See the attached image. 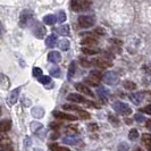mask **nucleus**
<instances>
[{"mask_svg": "<svg viewBox=\"0 0 151 151\" xmlns=\"http://www.w3.org/2000/svg\"><path fill=\"white\" fill-rule=\"evenodd\" d=\"M75 89L76 90H78L81 93H84V94H86V96H89L91 98H93L94 97V94H93V92L88 88V86H85L84 84H81V83H76L75 84Z\"/></svg>", "mask_w": 151, "mask_h": 151, "instance_id": "obj_11", "label": "nucleus"}, {"mask_svg": "<svg viewBox=\"0 0 151 151\" xmlns=\"http://www.w3.org/2000/svg\"><path fill=\"white\" fill-rule=\"evenodd\" d=\"M45 45L48 48H53L55 45H57V35L56 34H51L48 38L45 39Z\"/></svg>", "mask_w": 151, "mask_h": 151, "instance_id": "obj_18", "label": "nucleus"}, {"mask_svg": "<svg viewBox=\"0 0 151 151\" xmlns=\"http://www.w3.org/2000/svg\"><path fill=\"white\" fill-rule=\"evenodd\" d=\"M50 150L51 151H70L68 148H65V147H59L56 143L50 144Z\"/></svg>", "mask_w": 151, "mask_h": 151, "instance_id": "obj_32", "label": "nucleus"}, {"mask_svg": "<svg viewBox=\"0 0 151 151\" xmlns=\"http://www.w3.org/2000/svg\"><path fill=\"white\" fill-rule=\"evenodd\" d=\"M77 22H78V25H80L81 27H83V29H89V27L94 25L96 18H94V16L82 15L78 17Z\"/></svg>", "mask_w": 151, "mask_h": 151, "instance_id": "obj_2", "label": "nucleus"}, {"mask_svg": "<svg viewBox=\"0 0 151 151\" xmlns=\"http://www.w3.org/2000/svg\"><path fill=\"white\" fill-rule=\"evenodd\" d=\"M58 47L63 51H67L68 49H69V41H68L67 39H61L60 41H59V43H58Z\"/></svg>", "mask_w": 151, "mask_h": 151, "instance_id": "obj_23", "label": "nucleus"}, {"mask_svg": "<svg viewBox=\"0 0 151 151\" xmlns=\"http://www.w3.org/2000/svg\"><path fill=\"white\" fill-rule=\"evenodd\" d=\"M57 32H58L59 34H61V35H69V33H70L69 25H67V24H64V25H61L60 27H58Z\"/></svg>", "mask_w": 151, "mask_h": 151, "instance_id": "obj_22", "label": "nucleus"}, {"mask_svg": "<svg viewBox=\"0 0 151 151\" xmlns=\"http://www.w3.org/2000/svg\"><path fill=\"white\" fill-rule=\"evenodd\" d=\"M32 17H33V12L30 10V9H24L21 13V15H19V26L25 27L30 23Z\"/></svg>", "mask_w": 151, "mask_h": 151, "instance_id": "obj_3", "label": "nucleus"}, {"mask_svg": "<svg viewBox=\"0 0 151 151\" xmlns=\"http://www.w3.org/2000/svg\"><path fill=\"white\" fill-rule=\"evenodd\" d=\"M19 93H21V88H17L15 90H13L10 92V96H9V102L12 104V105H14L17 102V99L19 97Z\"/></svg>", "mask_w": 151, "mask_h": 151, "instance_id": "obj_16", "label": "nucleus"}, {"mask_svg": "<svg viewBox=\"0 0 151 151\" xmlns=\"http://www.w3.org/2000/svg\"><path fill=\"white\" fill-rule=\"evenodd\" d=\"M67 100L72 101V102H76V104H85V105L89 104V101L84 97H82L81 94H78V93H70V94H68Z\"/></svg>", "mask_w": 151, "mask_h": 151, "instance_id": "obj_7", "label": "nucleus"}, {"mask_svg": "<svg viewBox=\"0 0 151 151\" xmlns=\"http://www.w3.org/2000/svg\"><path fill=\"white\" fill-rule=\"evenodd\" d=\"M24 147H25L26 149L31 147V139L29 136H25V139H24Z\"/></svg>", "mask_w": 151, "mask_h": 151, "instance_id": "obj_43", "label": "nucleus"}, {"mask_svg": "<svg viewBox=\"0 0 151 151\" xmlns=\"http://www.w3.org/2000/svg\"><path fill=\"white\" fill-rule=\"evenodd\" d=\"M10 86V82H9V78L6 75L1 74V88L4 90H8Z\"/></svg>", "mask_w": 151, "mask_h": 151, "instance_id": "obj_24", "label": "nucleus"}, {"mask_svg": "<svg viewBox=\"0 0 151 151\" xmlns=\"http://www.w3.org/2000/svg\"><path fill=\"white\" fill-rule=\"evenodd\" d=\"M124 88L126 89V90H135L136 89V84L134 83V82H132V81H125L124 82Z\"/></svg>", "mask_w": 151, "mask_h": 151, "instance_id": "obj_29", "label": "nucleus"}, {"mask_svg": "<svg viewBox=\"0 0 151 151\" xmlns=\"http://www.w3.org/2000/svg\"><path fill=\"white\" fill-rule=\"evenodd\" d=\"M84 81H85V83L86 84H90V85H92V86H98V84H99L98 81H96V80L91 78L90 76H89V77H86Z\"/></svg>", "mask_w": 151, "mask_h": 151, "instance_id": "obj_38", "label": "nucleus"}, {"mask_svg": "<svg viewBox=\"0 0 151 151\" xmlns=\"http://www.w3.org/2000/svg\"><path fill=\"white\" fill-rule=\"evenodd\" d=\"M31 114H32V116H33L34 118L40 119V118H42V117L45 116V109H43L42 107H34V108H32Z\"/></svg>", "mask_w": 151, "mask_h": 151, "instance_id": "obj_13", "label": "nucleus"}, {"mask_svg": "<svg viewBox=\"0 0 151 151\" xmlns=\"http://www.w3.org/2000/svg\"><path fill=\"white\" fill-rule=\"evenodd\" d=\"M63 142L65 144H69V145H74L78 142V137L75 135H67L63 137Z\"/></svg>", "mask_w": 151, "mask_h": 151, "instance_id": "obj_17", "label": "nucleus"}, {"mask_svg": "<svg viewBox=\"0 0 151 151\" xmlns=\"http://www.w3.org/2000/svg\"><path fill=\"white\" fill-rule=\"evenodd\" d=\"M75 68H76L75 61H72V64L69 65V68H68V73H67V78H68V80H70V78L73 77L74 73H75Z\"/></svg>", "mask_w": 151, "mask_h": 151, "instance_id": "obj_28", "label": "nucleus"}, {"mask_svg": "<svg viewBox=\"0 0 151 151\" xmlns=\"http://www.w3.org/2000/svg\"><path fill=\"white\" fill-rule=\"evenodd\" d=\"M1 151H13L10 141L4 135L1 136Z\"/></svg>", "mask_w": 151, "mask_h": 151, "instance_id": "obj_15", "label": "nucleus"}, {"mask_svg": "<svg viewBox=\"0 0 151 151\" xmlns=\"http://www.w3.org/2000/svg\"><path fill=\"white\" fill-rule=\"evenodd\" d=\"M33 76L34 77H37L38 78V81L43 76V74H42V70H41V68L39 67H34L33 68Z\"/></svg>", "mask_w": 151, "mask_h": 151, "instance_id": "obj_35", "label": "nucleus"}, {"mask_svg": "<svg viewBox=\"0 0 151 151\" xmlns=\"http://www.w3.org/2000/svg\"><path fill=\"white\" fill-rule=\"evenodd\" d=\"M53 117L58 118V119H64V121H77V117L73 116V115H69V114L63 113V111H58V110H55L52 111Z\"/></svg>", "mask_w": 151, "mask_h": 151, "instance_id": "obj_6", "label": "nucleus"}, {"mask_svg": "<svg viewBox=\"0 0 151 151\" xmlns=\"http://www.w3.org/2000/svg\"><path fill=\"white\" fill-rule=\"evenodd\" d=\"M97 129H98V127H97L96 124H91V125H89V129H91V131H96Z\"/></svg>", "mask_w": 151, "mask_h": 151, "instance_id": "obj_47", "label": "nucleus"}, {"mask_svg": "<svg viewBox=\"0 0 151 151\" xmlns=\"http://www.w3.org/2000/svg\"><path fill=\"white\" fill-rule=\"evenodd\" d=\"M136 151H142V150H141V149H137V150H136Z\"/></svg>", "mask_w": 151, "mask_h": 151, "instance_id": "obj_51", "label": "nucleus"}, {"mask_svg": "<svg viewBox=\"0 0 151 151\" xmlns=\"http://www.w3.org/2000/svg\"><path fill=\"white\" fill-rule=\"evenodd\" d=\"M48 60L50 61V63H52V64L60 63L61 60L60 53L58 52V51H51V52H49V55H48Z\"/></svg>", "mask_w": 151, "mask_h": 151, "instance_id": "obj_12", "label": "nucleus"}, {"mask_svg": "<svg viewBox=\"0 0 151 151\" xmlns=\"http://www.w3.org/2000/svg\"><path fill=\"white\" fill-rule=\"evenodd\" d=\"M141 111L144 114H148V115H151V105H148V106L141 108Z\"/></svg>", "mask_w": 151, "mask_h": 151, "instance_id": "obj_42", "label": "nucleus"}, {"mask_svg": "<svg viewBox=\"0 0 151 151\" xmlns=\"http://www.w3.org/2000/svg\"><path fill=\"white\" fill-rule=\"evenodd\" d=\"M50 81H51V78L49 77V76H42L40 80H39V82L42 84H48L50 83Z\"/></svg>", "mask_w": 151, "mask_h": 151, "instance_id": "obj_40", "label": "nucleus"}, {"mask_svg": "<svg viewBox=\"0 0 151 151\" xmlns=\"http://www.w3.org/2000/svg\"><path fill=\"white\" fill-rule=\"evenodd\" d=\"M117 151H129V143H126V142H122V143H119L118 144V148H117Z\"/></svg>", "mask_w": 151, "mask_h": 151, "instance_id": "obj_36", "label": "nucleus"}, {"mask_svg": "<svg viewBox=\"0 0 151 151\" xmlns=\"http://www.w3.org/2000/svg\"><path fill=\"white\" fill-rule=\"evenodd\" d=\"M90 77L99 82L101 78H104V75H102L101 72H99V70H92V72L90 73Z\"/></svg>", "mask_w": 151, "mask_h": 151, "instance_id": "obj_27", "label": "nucleus"}, {"mask_svg": "<svg viewBox=\"0 0 151 151\" xmlns=\"http://www.w3.org/2000/svg\"><path fill=\"white\" fill-rule=\"evenodd\" d=\"M34 151H43V150H41V149H35Z\"/></svg>", "mask_w": 151, "mask_h": 151, "instance_id": "obj_50", "label": "nucleus"}, {"mask_svg": "<svg viewBox=\"0 0 151 151\" xmlns=\"http://www.w3.org/2000/svg\"><path fill=\"white\" fill-rule=\"evenodd\" d=\"M89 7V2L81 1V0H70V9L73 12H81Z\"/></svg>", "mask_w": 151, "mask_h": 151, "instance_id": "obj_5", "label": "nucleus"}, {"mask_svg": "<svg viewBox=\"0 0 151 151\" xmlns=\"http://www.w3.org/2000/svg\"><path fill=\"white\" fill-rule=\"evenodd\" d=\"M91 63H93V65L99 68H108L113 66L111 63H109L108 60H105V59H102V58H96V59H93Z\"/></svg>", "mask_w": 151, "mask_h": 151, "instance_id": "obj_8", "label": "nucleus"}, {"mask_svg": "<svg viewBox=\"0 0 151 151\" xmlns=\"http://www.w3.org/2000/svg\"><path fill=\"white\" fill-rule=\"evenodd\" d=\"M137 137H139V132H137V129H132L129 133V139L131 141H135Z\"/></svg>", "mask_w": 151, "mask_h": 151, "instance_id": "obj_31", "label": "nucleus"}, {"mask_svg": "<svg viewBox=\"0 0 151 151\" xmlns=\"http://www.w3.org/2000/svg\"><path fill=\"white\" fill-rule=\"evenodd\" d=\"M80 61H81V65H82V66H84V67H90V66H91V61H88L86 59L81 58V59H80Z\"/></svg>", "mask_w": 151, "mask_h": 151, "instance_id": "obj_44", "label": "nucleus"}, {"mask_svg": "<svg viewBox=\"0 0 151 151\" xmlns=\"http://www.w3.org/2000/svg\"><path fill=\"white\" fill-rule=\"evenodd\" d=\"M113 108L115 109V111H117V113L119 114V115H122V116H129V115L132 114L131 107H129L127 104H125V102L116 101V102L113 104Z\"/></svg>", "mask_w": 151, "mask_h": 151, "instance_id": "obj_1", "label": "nucleus"}, {"mask_svg": "<svg viewBox=\"0 0 151 151\" xmlns=\"http://www.w3.org/2000/svg\"><path fill=\"white\" fill-rule=\"evenodd\" d=\"M81 45H89V47H94V45H97V41L92 38H86V39H83V40L81 41Z\"/></svg>", "mask_w": 151, "mask_h": 151, "instance_id": "obj_26", "label": "nucleus"}, {"mask_svg": "<svg viewBox=\"0 0 151 151\" xmlns=\"http://www.w3.org/2000/svg\"><path fill=\"white\" fill-rule=\"evenodd\" d=\"M134 119H135L136 122H139V123H142V122L145 121L144 116H142L141 114H135V116H134Z\"/></svg>", "mask_w": 151, "mask_h": 151, "instance_id": "obj_41", "label": "nucleus"}, {"mask_svg": "<svg viewBox=\"0 0 151 151\" xmlns=\"http://www.w3.org/2000/svg\"><path fill=\"white\" fill-rule=\"evenodd\" d=\"M129 99H131V101H132L133 104L140 105L144 100V93L143 92H135V93H132V94H129Z\"/></svg>", "mask_w": 151, "mask_h": 151, "instance_id": "obj_10", "label": "nucleus"}, {"mask_svg": "<svg viewBox=\"0 0 151 151\" xmlns=\"http://www.w3.org/2000/svg\"><path fill=\"white\" fill-rule=\"evenodd\" d=\"M30 126H31L32 132L35 133V134H38L39 132L43 129V125H42L41 123H39V122H32V123L30 124Z\"/></svg>", "mask_w": 151, "mask_h": 151, "instance_id": "obj_21", "label": "nucleus"}, {"mask_svg": "<svg viewBox=\"0 0 151 151\" xmlns=\"http://www.w3.org/2000/svg\"><path fill=\"white\" fill-rule=\"evenodd\" d=\"M142 143H143L144 145H147L151 150V135L150 134L144 133L143 135H142Z\"/></svg>", "mask_w": 151, "mask_h": 151, "instance_id": "obj_25", "label": "nucleus"}, {"mask_svg": "<svg viewBox=\"0 0 151 151\" xmlns=\"http://www.w3.org/2000/svg\"><path fill=\"white\" fill-rule=\"evenodd\" d=\"M57 21L63 24V23L66 21V14H65V12H63V10H59L58 12V14H57Z\"/></svg>", "mask_w": 151, "mask_h": 151, "instance_id": "obj_33", "label": "nucleus"}, {"mask_svg": "<svg viewBox=\"0 0 151 151\" xmlns=\"http://www.w3.org/2000/svg\"><path fill=\"white\" fill-rule=\"evenodd\" d=\"M109 119L113 122L114 124H116V125H118V123H119V121H118V119H116V118H115V116H113V115H109Z\"/></svg>", "mask_w": 151, "mask_h": 151, "instance_id": "obj_46", "label": "nucleus"}, {"mask_svg": "<svg viewBox=\"0 0 151 151\" xmlns=\"http://www.w3.org/2000/svg\"><path fill=\"white\" fill-rule=\"evenodd\" d=\"M50 74L53 77H60V69L58 67H55L50 69Z\"/></svg>", "mask_w": 151, "mask_h": 151, "instance_id": "obj_37", "label": "nucleus"}, {"mask_svg": "<svg viewBox=\"0 0 151 151\" xmlns=\"http://www.w3.org/2000/svg\"><path fill=\"white\" fill-rule=\"evenodd\" d=\"M147 129H149V131H151V121L147 122Z\"/></svg>", "mask_w": 151, "mask_h": 151, "instance_id": "obj_49", "label": "nucleus"}, {"mask_svg": "<svg viewBox=\"0 0 151 151\" xmlns=\"http://www.w3.org/2000/svg\"><path fill=\"white\" fill-rule=\"evenodd\" d=\"M22 104H23V106L29 107V106H31V100H30V99H27V98H23L22 99Z\"/></svg>", "mask_w": 151, "mask_h": 151, "instance_id": "obj_45", "label": "nucleus"}, {"mask_svg": "<svg viewBox=\"0 0 151 151\" xmlns=\"http://www.w3.org/2000/svg\"><path fill=\"white\" fill-rule=\"evenodd\" d=\"M12 129V121L10 119H2L0 123V131L1 133H6Z\"/></svg>", "mask_w": 151, "mask_h": 151, "instance_id": "obj_14", "label": "nucleus"}, {"mask_svg": "<svg viewBox=\"0 0 151 151\" xmlns=\"http://www.w3.org/2000/svg\"><path fill=\"white\" fill-rule=\"evenodd\" d=\"M82 52L85 53V55H96V53H98V51L96 50V49H92V48H86V47H83L82 48Z\"/></svg>", "mask_w": 151, "mask_h": 151, "instance_id": "obj_34", "label": "nucleus"}, {"mask_svg": "<svg viewBox=\"0 0 151 151\" xmlns=\"http://www.w3.org/2000/svg\"><path fill=\"white\" fill-rule=\"evenodd\" d=\"M63 109H65V110H69V111H80L81 109L78 108L77 106H74V105H69V104H66V105H64L63 106Z\"/></svg>", "mask_w": 151, "mask_h": 151, "instance_id": "obj_30", "label": "nucleus"}, {"mask_svg": "<svg viewBox=\"0 0 151 151\" xmlns=\"http://www.w3.org/2000/svg\"><path fill=\"white\" fill-rule=\"evenodd\" d=\"M104 82L108 85H115V84L118 83V76L115 72H111V70H108L104 74Z\"/></svg>", "mask_w": 151, "mask_h": 151, "instance_id": "obj_4", "label": "nucleus"}, {"mask_svg": "<svg viewBox=\"0 0 151 151\" xmlns=\"http://www.w3.org/2000/svg\"><path fill=\"white\" fill-rule=\"evenodd\" d=\"M77 114H78V116H80L82 119H89V118H90V114L88 113V111H85V110H82V109H81Z\"/></svg>", "mask_w": 151, "mask_h": 151, "instance_id": "obj_39", "label": "nucleus"}, {"mask_svg": "<svg viewBox=\"0 0 151 151\" xmlns=\"http://www.w3.org/2000/svg\"><path fill=\"white\" fill-rule=\"evenodd\" d=\"M97 93H98L99 97L102 99V101H106L107 98L109 97V91L105 89V88H102V86H99L98 90H97Z\"/></svg>", "mask_w": 151, "mask_h": 151, "instance_id": "obj_19", "label": "nucleus"}, {"mask_svg": "<svg viewBox=\"0 0 151 151\" xmlns=\"http://www.w3.org/2000/svg\"><path fill=\"white\" fill-rule=\"evenodd\" d=\"M33 33H34V37H35V38L43 39L45 35V33H47V30H45V27L43 26V25H41V24L37 23V27L34 29Z\"/></svg>", "mask_w": 151, "mask_h": 151, "instance_id": "obj_9", "label": "nucleus"}, {"mask_svg": "<svg viewBox=\"0 0 151 151\" xmlns=\"http://www.w3.org/2000/svg\"><path fill=\"white\" fill-rule=\"evenodd\" d=\"M43 22L47 25H53L55 23L58 22V21H57V16L52 15V14H49V15H45L43 17Z\"/></svg>", "mask_w": 151, "mask_h": 151, "instance_id": "obj_20", "label": "nucleus"}, {"mask_svg": "<svg viewBox=\"0 0 151 151\" xmlns=\"http://www.w3.org/2000/svg\"><path fill=\"white\" fill-rule=\"evenodd\" d=\"M67 132H69V133H70V132H72V133H73V132H76V129L75 127L69 126V127H67Z\"/></svg>", "mask_w": 151, "mask_h": 151, "instance_id": "obj_48", "label": "nucleus"}]
</instances>
